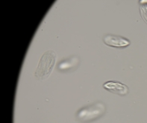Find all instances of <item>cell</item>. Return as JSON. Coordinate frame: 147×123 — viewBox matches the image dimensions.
Here are the masks:
<instances>
[{
    "instance_id": "1",
    "label": "cell",
    "mask_w": 147,
    "mask_h": 123,
    "mask_svg": "<svg viewBox=\"0 0 147 123\" xmlns=\"http://www.w3.org/2000/svg\"><path fill=\"white\" fill-rule=\"evenodd\" d=\"M105 105L102 102H97L92 105L81 108L76 114V118L82 122H88L96 120L105 112Z\"/></svg>"
},
{
    "instance_id": "2",
    "label": "cell",
    "mask_w": 147,
    "mask_h": 123,
    "mask_svg": "<svg viewBox=\"0 0 147 123\" xmlns=\"http://www.w3.org/2000/svg\"><path fill=\"white\" fill-rule=\"evenodd\" d=\"M56 54L53 51H47L40 59L39 64L34 73L35 77L39 80H43L49 76L54 67Z\"/></svg>"
},
{
    "instance_id": "3",
    "label": "cell",
    "mask_w": 147,
    "mask_h": 123,
    "mask_svg": "<svg viewBox=\"0 0 147 123\" xmlns=\"http://www.w3.org/2000/svg\"><path fill=\"white\" fill-rule=\"evenodd\" d=\"M102 40L105 45L114 48H124L130 45L129 39H127L125 37L112 35V34L105 35L102 38Z\"/></svg>"
},
{
    "instance_id": "4",
    "label": "cell",
    "mask_w": 147,
    "mask_h": 123,
    "mask_svg": "<svg viewBox=\"0 0 147 123\" xmlns=\"http://www.w3.org/2000/svg\"><path fill=\"white\" fill-rule=\"evenodd\" d=\"M103 88L105 90L111 92L113 94L119 95H126L129 89L125 84L117 81H108L103 84Z\"/></svg>"
},
{
    "instance_id": "5",
    "label": "cell",
    "mask_w": 147,
    "mask_h": 123,
    "mask_svg": "<svg viewBox=\"0 0 147 123\" xmlns=\"http://www.w3.org/2000/svg\"><path fill=\"white\" fill-rule=\"evenodd\" d=\"M78 57H72V58H69V59L61 61V62L58 64V69L61 70H69L71 68H74V67L78 64Z\"/></svg>"
},
{
    "instance_id": "6",
    "label": "cell",
    "mask_w": 147,
    "mask_h": 123,
    "mask_svg": "<svg viewBox=\"0 0 147 123\" xmlns=\"http://www.w3.org/2000/svg\"><path fill=\"white\" fill-rule=\"evenodd\" d=\"M141 13H142V17L147 21V5L146 6H141Z\"/></svg>"
}]
</instances>
